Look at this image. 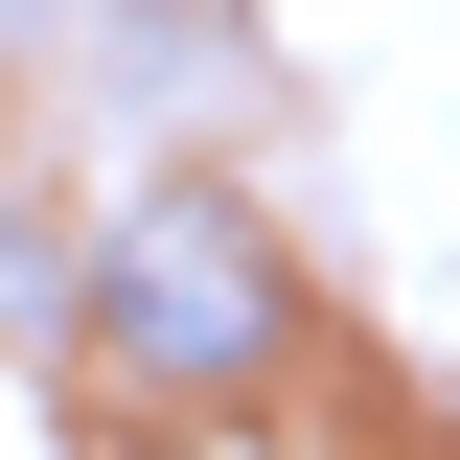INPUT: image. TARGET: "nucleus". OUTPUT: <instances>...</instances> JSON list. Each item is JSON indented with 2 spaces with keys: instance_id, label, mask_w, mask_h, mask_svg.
I'll return each instance as SVG.
<instances>
[{
  "instance_id": "2",
  "label": "nucleus",
  "mask_w": 460,
  "mask_h": 460,
  "mask_svg": "<svg viewBox=\"0 0 460 460\" xmlns=\"http://www.w3.org/2000/svg\"><path fill=\"white\" fill-rule=\"evenodd\" d=\"M23 277H47V208H0V299H23Z\"/></svg>"
},
{
  "instance_id": "1",
  "label": "nucleus",
  "mask_w": 460,
  "mask_h": 460,
  "mask_svg": "<svg viewBox=\"0 0 460 460\" xmlns=\"http://www.w3.org/2000/svg\"><path fill=\"white\" fill-rule=\"evenodd\" d=\"M299 345V277H277V208L253 184H138V208L93 230V368L115 392H162V414H208V392H253Z\"/></svg>"
}]
</instances>
